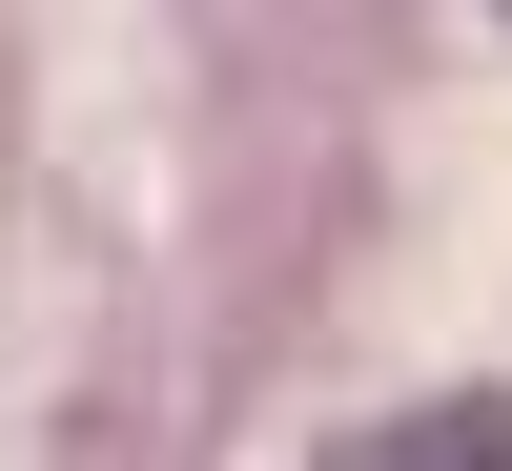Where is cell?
<instances>
[{"mask_svg":"<svg viewBox=\"0 0 512 471\" xmlns=\"http://www.w3.org/2000/svg\"><path fill=\"white\" fill-rule=\"evenodd\" d=\"M328 471H512V390H431V410H369V431H328Z\"/></svg>","mask_w":512,"mask_h":471,"instance_id":"6da1fadb","label":"cell"}]
</instances>
